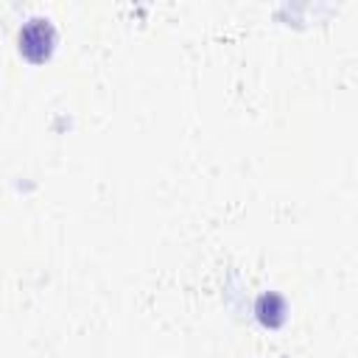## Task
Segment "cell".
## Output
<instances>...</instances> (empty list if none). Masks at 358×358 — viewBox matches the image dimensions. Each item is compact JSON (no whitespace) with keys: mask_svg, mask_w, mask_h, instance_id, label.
<instances>
[{"mask_svg":"<svg viewBox=\"0 0 358 358\" xmlns=\"http://www.w3.org/2000/svg\"><path fill=\"white\" fill-rule=\"evenodd\" d=\"M53 39H56L53 25H50L48 20L34 17V20H28V22L22 25V31H20V50H22L31 62H45V59L50 56V50H53Z\"/></svg>","mask_w":358,"mask_h":358,"instance_id":"1","label":"cell"},{"mask_svg":"<svg viewBox=\"0 0 358 358\" xmlns=\"http://www.w3.org/2000/svg\"><path fill=\"white\" fill-rule=\"evenodd\" d=\"M255 310H257V319H260L263 324H268V327H280L282 319H285V302H282V296H277V294H263V296L257 299Z\"/></svg>","mask_w":358,"mask_h":358,"instance_id":"2","label":"cell"}]
</instances>
